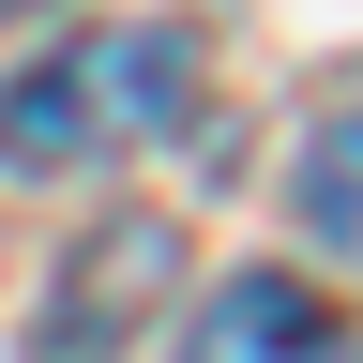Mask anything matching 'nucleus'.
I'll return each instance as SVG.
<instances>
[{"instance_id":"obj_1","label":"nucleus","mask_w":363,"mask_h":363,"mask_svg":"<svg viewBox=\"0 0 363 363\" xmlns=\"http://www.w3.org/2000/svg\"><path fill=\"white\" fill-rule=\"evenodd\" d=\"M197 121V30H152V16H106V30H61L45 61L0 76V182H76V167H121L152 136Z\"/></svg>"},{"instance_id":"obj_2","label":"nucleus","mask_w":363,"mask_h":363,"mask_svg":"<svg viewBox=\"0 0 363 363\" xmlns=\"http://www.w3.org/2000/svg\"><path fill=\"white\" fill-rule=\"evenodd\" d=\"M167 288H182V227H167V212H106V227L76 242V272L45 288L30 363H106V348H121V333H136Z\"/></svg>"},{"instance_id":"obj_3","label":"nucleus","mask_w":363,"mask_h":363,"mask_svg":"<svg viewBox=\"0 0 363 363\" xmlns=\"http://www.w3.org/2000/svg\"><path fill=\"white\" fill-rule=\"evenodd\" d=\"M182 363H348V333L303 272H212L182 318Z\"/></svg>"},{"instance_id":"obj_4","label":"nucleus","mask_w":363,"mask_h":363,"mask_svg":"<svg viewBox=\"0 0 363 363\" xmlns=\"http://www.w3.org/2000/svg\"><path fill=\"white\" fill-rule=\"evenodd\" d=\"M288 212H303V242H318V257H363V106H333V121L303 136Z\"/></svg>"},{"instance_id":"obj_5","label":"nucleus","mask_w":363,"mask_h":363,"mask_svg":"<svg viewBox=\"0 0 363 363\" xmlns=\"http://www.w3.org/2000/svg\"><path fill=\"white\" fill-rule=\"evenodd\" d=\"M0 16H30V0H0Z\"/></svg>"}]
</instances>
